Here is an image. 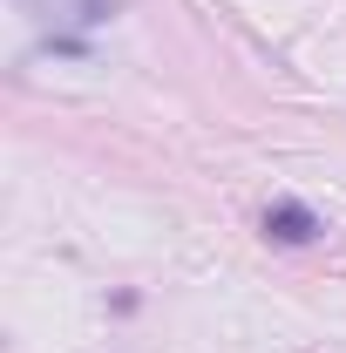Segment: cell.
Masks as SVG:
<instances>
[{
	"label": "cell",
	"mask_w": 346,
	"mask_h": 353,
	"mask_svg": "<svg viewBox=\"0 0 346 353\" xmlns=\"http://www.w3.org/2000/svg\"><path fill=\"white\" fill-rule=\"evenodd\" d=\"M21 7H28L41 28H54V34H61V28H95V21H109L123 0H21Z\"/></svg>",
	"instance_id": "1"
},
{
	"label": "cell",
	"mask_w": 346,
	"mask_h": 353,
	"mask_svg": "<svg viewBox=\"0 0 346 353\" xmlns=\"http://www.w3.org/2000/svg\"><path fill=\"white\" fill-rule=\"evenodd\" d=\"M326 224L312 218V204H299V197H278L272 211H265V238L272 245H312Z\"/></svg>",
	"instance_id": "2"
}]
</instances>
